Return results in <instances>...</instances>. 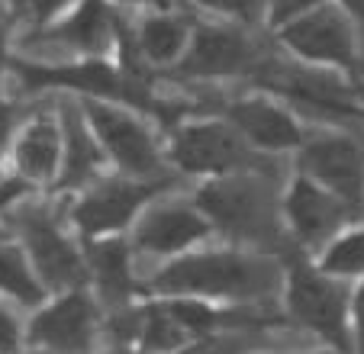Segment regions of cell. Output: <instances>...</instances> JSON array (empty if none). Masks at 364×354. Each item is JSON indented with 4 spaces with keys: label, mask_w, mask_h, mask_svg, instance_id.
I'll return each mask as SVG.
<instances>
[{
    "label": "cell",
    "mask_w": 364,
    "mask_h": 354,
    "mask_svg": "<svg viewBox=\"0 0 364 354\" xmlns=\"http://www.w3.org/2000/svg\"><path fill=\"white\" fill-rule=\"evenodd\" d=\"M29 191H33V187H29L20 174H7V171H0V210L20 203Z\"/></svg>",
    "instance_id": "83f0119b"
},
{
    "label": "cell",
    "mask_w": 364,
    "mask_h": 354,
    "mask_svg": "<svg viewBox=\"0 0 364 354\" xmlns=\"http://www.w3.org/2000/svg\"><path fill=\"white\" fill-rule=\"evenodd\" d=\"M197 16L187 7L181 10H149L136 14V26L126 29V45H132V62L126 68L139 71H168L171 75L191 45Z\"/></svg>",
    "instance_id": "7c38bea8"
},
{
    "label": "cell",
    "mask_w": 364,
    "mask_h": 354,
    "mask_svg": "<svg viewBox=\"0 0 364 354\" xmlns=\"http://www.w3.org/2000/svg\"><path fill=\"white\" fill-rule=\"evenodd\" d=\"M20 348V326L16 319L0 306V354H14Z\"/></svg>",
    "instance_id": "1f68e13d"
},
{
    "label": "cell",
    "mask_w": 364,
    "mask_h": 354,
    "mask_svg": "<svg viewBox=\"0 0 364 354\" xmlns=\"http://www.w3.org/2000/svg\"><path fill=\"white\" fill-rule=\"evenodd\" d=\"M165 191V181H139V177H97L77 197L71 219L87 239H110L123 232L136 216Z\"/></svg>",
    "instance_id": "52a82bcc"
},
{
    "label": "cell",
    "mask_w": 364,
    "mask_h": 354,
    "mask_svg": "<svg viewBox=\"0 0 364 354\" xmlns=\"http://www.w3.org/2000/svg\"><path fill=\"white\" fill-rule=\"evenodd\" d=\"M94 335V306L84 293H68L55 306L42 309L29 338L58 354H84Z\"/></svg>",
    "instance_id": "ac0fdd59"
},
{
    "label": "cell",
    "mask_w": 364,
    "mask_h": 354,
    "mask_svg": "<svg viewBox=\"0 0 364 354\" xmlns=\"http://www.w3.org/2000/svg\"><path fill=\"white\" fill-rule=\"evenodd\" d=\"M319 271L336 280L364 277V222L345 225L338 235H332L323 245Z\"/></svg>",
    "instance_id": "ffe728a7"
},
{
    "label": "cell",
    "mask_w": 364,
    "mask_h": 354,
    "mask_svg": "<svg viewBox=\"0 0 364 354\" xmlns=\"http://www.w3.org/2000/svg\"><path fill=\"white\" fill-rule=\"evenodd\" d=\"M14 58L16 52H14V33H10V16L0 14V87H4V77L10 75Z\"/></svg>",
    "instance_id": "4dcf8cb0"
},
{
    "label": "cell",
    "mask_w": 364,
    "mask_h": 354,
    "mask_svg": "<svg viewBox=\"0 0 364 354\" xmlns=\"http://www.w3.org/2000/svg\"><path fill=\"white\" fill-rule=\"evenodd\" d=\"M165 309L174 316V322H178L184 332H213V328L220 326V313H213V309L203 306V303L178 300V303H168Z\"/></svg>",
    "instance_id": "d4e9b609"
},
{
    "label": "cell",
    "mask_w": 364,
    "mask_h": 354,
    "mask_svg": "<svg viewBox=\"0 0 364 354\" xmlns=\"http://www.w3.org/2000/svg\"><path fill=\"white\" fill-rule=\"evenodd\" d=\"M281 210H284V219H287L290 232H294V239L300 242L303 248H323L345 225L361 219L338 197H332L329 191H323V187L313 184V181L303 174H296L294 181H290Z\"/></svg>",
    "instance_id": "9a60e30c"
},
{
    "label": "cell",
    "mask_w": 364,
    "mask_h": 354,
    "mask_svg": "<svg viewBox=\"0 0 364 354\" xmlns=\"http://www.w3.org/2000/svg\"><path fill=\"white\" fill-rule=\"evenodd\" d=\"M326 4H332V0H264V20H262V26L274 36L277 29H284L287 23L300 20V16L313 14V10L326 7Z\"/></svg>",
    "instance_id": "cb8c5ba5"
},
{
    "label": "cell",
    "mask_w": 364,
    "mask_h": 354,
    "mask_svg": "<svg viewBox=\"0 0 364 354\" xmlns=\"http://www.w3.org/2000/svg\"><path fill=\"white\" fill-rule=\"evenodd\" d=\"M203 20L232 23V26L252 29L264 20V0H187Z\"/></svg>",
    "instance_id": "7402d4cb"
},
{
    "label": "cell",
    "mask_w": 364,
    "mask_h": 354,
    "mask_svg": "<svg viewBox=\"0 0 364 354\" xmlns=\"http://www.w3.org/2000/svg\"><path fill=\"white\" fill-rule=\"evenodd\" d=\"M126 26L119 23V10L110 7L107 0H77L55 16L52 23L33 29V42L42 45H58L75 58H117L123 48Z\"/></svg>",
    "instance_id": "ba28073f"
},
{
    "label": "cell",
    "mask_w": 364,
    "mask_h": 354,
    "mask_svg": "<svg viewBox=\"0 0 364 354\" xmlns=\"http://www.w3.org/2000/svg\"><path fill=\"white\" fill-rule=\"evenodd\" d=\"M20 229H23V242L29 248L33 271L42 284L55 286V290L84 284L87 267H84L81 252L46 210H29L26 206L20 213Z\"/></svg>",
    "instance_id": "5bb4252c"
},
{
    "label": "cell",
    "mask_w": 364,
    "mask_h": 354,
    "mask_svg": "<svg viewBox=\"0 0 364 354\" xmlns=\"http://www.w3.org/2000/svg\"><path fill=\"white\" fill-rule=\"evenodd\" d=\"M58 123H62V171H58L55 184L62 191H84L90 181L100 177L103 151L97 139L90 136L87 119L81 113V103L75 97L62 100L58 107Z\"/></svg>",
    "instance_id": "e0dca14e"
},
{
    "label": "cell",
    "mask_w": 364,
    "mask_h": 354,
    "mask_svg": "<svg viewBox=\"0 0 364 354\" xmlns=\"http://www.w3.org/2000/svg\"><path fill=\"white\" fill-rule=\"evenodd\" d=\"M71 4H77V0H36L33 16H29V26H33V29L46 26V23H52L55 16H62Z\"/></svg>",
    "instance_id": "f546056e"
},
{
    "label": "cell",
    "mask_w": 364,
    "mask_h": 354,
    "mask_svg": "<svg viewBox=\"0 0 364 354\" xmlns=\"http://www.w3.org/2000/svg\"><path fill=\"white\" fill-rule=\"evenodd\" d=\"M290 309L300 316L303 326L319 332L326 341L338 348L342 354L351 351L348 335V286L342 280L329 277L323 271H313L306 264H296L290 271Z\"/></svg>",
    "instance_id": "30bf717a"
},
{
    "label": "cell",
    "mask_w": 364,
    "mask_h": 354,
    "mask_svg": "<svg viewBox=\"0 0 364 354\" xmlns=\"http://www.w3.org/2000/svg\"><path fill=\"white\" fill-rule=\"evenodd\" d=\"M139 335H142L145 351H174V348L184 345L187 332L174 322V316L168 309H149L142 313V326H139Z\"/></svg>",
    "instance_id": "603a6c76"
},
{
    "label": "cell",
    "mask_w": 364,
    "mask_h": 354,
    "mask_svg": "<svg viewBox=\"0 0 364 354\" xmlns=\"http://www.w3.org/2000/svg\"><path fill=\"white\" fill-rule=\"evenodd\" d=\"M168 158L178 171L200 177H223L235 171L255 168V151L223 116H200L187 119L171 132Z\"/></svg>",
    "instance_id": "5b68a950"
},
{
    "label": "cell",
    "mask_w": 364,
    "mask_h": 354,
    "mask_svg": "<svg viewBox=\"0 0 364 354\" xmlns=\"http://www.w3.org/2000/svg\"><path fill=\"white\" fill-rule=\"evenodd\" d=\"M16 129H20V107L0 97V155L10 151Z\"/></svg>",
    "instance_id": "4316f807"
},
{
    "label": "cell",
    "mask_w": 364,
    "mask_h": 354,
    "mask_svg": "<svg viewBox=\"0 0 364 354\" xmlns=\"http://www.w3.org/2000/svg\"><path fill=\"white\" fill-rule=\"evenodd\" d=\"M213 232L193 200H161L145 206L132 225V245L145 254H178Z\"/></svg>",
    "instance_id": "4fadbf2b"
},
{
    "label": "cell",
    "mask_w": 364,
    "mask_h": 354,
    "mask_svg": "<svg viewBox=\"0 0 364 354\" xmlns=\"http://www.w3.org/2000/svg\"><path fill=\"white\" fill-rule=\"evenodd\" d=\"M33 7H36V0H7V16H10V20L29 23V16H33Z\"/></svg>",
    "instance_id": "836d02e7"
},
{
    "label": "cell",
    "mask_w": 364,
    "mask_h": 354,
    "mask_svg": "<svg viewBox=\"0 0 364 354\" xmlns=\"http://www.w3.org/2000/svg\"><path fill=\"white\" fill-rule=\"evenodd\" d=\"M332 4H336V7L351 20V26L358 29V36H361V45H364V0H332Z\"/></svg>",
    "instance_id": "d6a6232c"
},
{
    "label": "cell",
    "mask_w": 364,
    "mask_h": 354,
    "mask_svg": "<svg viewBox=\"0 0 364 354\" xmlns=\"http://www.w3.org/2000/svg\"><path fill=\"white\" fill-rule=\"evenodd\" d=\"M193 203L200 206V213L210 219L213 229L229 232L232 239L262 242L277 232L274 197L255 168L210 177L197 191Z\"/></svg>",
    "instance_id": "3957f363"
},
{
    "label": "cell",
    "mask_w": 364,
    "mask_h": 354,
    "mask_svg": "<svg viewBox=\"0 0 364 354\" xmlns=\"http://www.w3.org/2000/svg\"><path fill=\"white\" fill-rule=\"evenodd\" d=\"M255 62H258V52L245 26L197 20L191 45L171 75H181L187 81H229V77L248 75Z\"/></svg>",
    "instance_id": "9c48e42d"
},
{
    "label": "cell",
    "mask_w": 364,
    "mask_h": 354,
    "mask_svg": "<svg viewBox=\"0 0 364 354\" xmlns=\"http://www.w3.org/2000/svg\"><path fill=\"white\" fill-rule=\"evenodd\" d=\"M87 119L90 136L103 151V161H110L119 174L139 181H159L165 171V151L151 132L149 119L139 109L113 100H77Z\"/></svg>",
    "instance_id": "7a4b0ae2"
},
{
    "label": "cell",
    "mask_w": 364,
    "mask_h": 354,
    "mask_svg": "<svg viewBox=\"0 0 364 354\" xmlns=\"http://www.w3.org/2000/svg\"><path fill=\"white\" fill-rule=\"evenodd\" d=\"M252 341L245 338V332H232V335H220V338H206L200 345L187 348L184 354H245Z\"/></svg>",
    "instance_id": "484cf974"
},
{
    "label": "cell",
    "mask_w": 364,
    "mask_h": 354,
    "mask_svg": "<svg viewBox=\"0 0 364 354\" xmlns=\"http://www.w3.org/2000/svg\"><path fill=\"white\" fill-rule=\"evenodd\" d=\"M300 174L338 197L355 216L364 213V145L348 132L306 136L296 149Z\"/></svg>",
    "instance_id": "8992f818"
},
{
    "label": "cell",
    "mask_w": 364,
    "mask_h": 354,
    "mask_svg": "<svg viewBox=\"0 0 364 354\" xmlns=\"http://www.w3.org/2000/svg\"><path fill=\"white\" fill-rule=\"evenodd\" d=\"M14 174H20L29 187L55 184L62 171V123L58 109H39L16 129L14 145Z\"/></svg>",
    "instance_id": "2e32d148"
},
{
    "label": "cell",
    "mask_w": 364,
    "mask_h": 354,
    "mask_svg": "<svg viewBox=\"0 0 364 354\" xmlns=\"http://www.w3.org/2000/svg\"><path fill=\"white\" fill-rule=\"evenodd\" d=\"M274 42L309 71L351 77L361 68V36L336 4H326V7L287 23L274 33Z\"/></svg>",
    "instance_id": "277c9868"
},
{
    "label": "cell",
    "mask_w": 364,
    "mask_h": 354,
    "mask_svg": "<svg viewBox=\"0 0 364 354\" xmlns=\"http://www.w3.org/2000/svg\"><path fill=\"white\" fill-rule=\"evenodd\" d=\"M277 286V267L262 254L203 252L168 264L155 274L161 293H203V296H262Z\"/></svg>",
    "instance_id": "6da1fadb"
},
{
    "label": "cell",
    "mask_w": 364,
    "mask_h": 354,
    "mask_svg": "<svg viewBox=\"0 0 364 354\" xmlns=\"http://www.w3.org/2000/svg\"><path fill=\"white\" fill-rule=\"evenodd\" d=\"M90 254V271H94L97 284H100L103 300L110 303H126L132 293V267H129V245L117 235L110 239H97L87 248Z\"/></svg>",
    "instance_id": "d6986e66"
},
{
    "label": "cell",
    "mask_w": 364,
    "mask_h": 354,
    "mask_svg": "<svg viewBox=\"0 0 364 354\" xmlns=\"http://www.w3.org/2000/svg\"><path fill=\"white\" fill-rule=\"evenodd\" d=\"M223 119L252 145V151H264V155L296 151L306 139V129L294 116V109L271 94L239 97L226 107Z\"/></svg>",
    "instance_id": "8fae6325"
},
{
    "label": "cell",
    "mask_w": 364,
    "mask_h": 354,
    "mask_svg": "<svg viewBox=\"0 0 364 354\" xmlns=\"http://www.w3.org/2000/svg\"><path fill=\"white\" fill-rule=\"evenodd\" d=\"M110 7H117L119 14H149V10H181L187 7V0H107Z\"/></svg>",
    "instance_id": "f1b7e54d"
},
{
    "label": "cell",
    "mask_w": 364,
    "mask_h": 354,
    "mask_svg": "<svg viewBox=\"0 0 364 354\" xmlns=\"http://www.w3.org/2000/svg\"><path fill=\"white\" fill-rule=\"evenodd\" d=\"M0 290L14 296V300L36 306L42 300V280L36 277V271L29 267V258L20 245L0 242Z\"/></svg>",
    "instance_id": "44dd1931"
},
{
    "label": "cell",
    "mask_w": 364,
    "mask_h": 354,
    "mask_svg": "<svg viewBox=\"0 0 364 354\" xmlns=\"http://www.w3.org/2000/svg\"><path fill=\"white\" fill-rule=\"evenodd\" d=\"M0 242H4V232H0Z\"/></svg>",
    "instance_id": "e575fe53"
}]
</instances>
